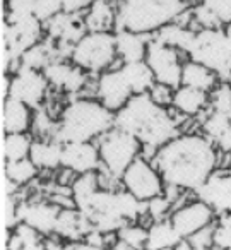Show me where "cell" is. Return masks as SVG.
<instances>
[{
  "label": "cell",
  "mask_w": 231,
  "mask_h": 250,
  "mask_svg": "<svg viewBox=\"0 0 231 250\" xmlns=\"http://www.w3.org/2000/svg\"><path fill=\"white\" fill-rule=\"evenodd\" d=\"M214 223L210 225L204 226L200 228L199 231H195L193 235H190L189 238V243L192 249L195 250H206V249H214Z\"/></svg>",
  "instance_id": "40"
},
{
  "label": "cell",
  "mask_w": 231,
  "mask_h": 250,
  "mask_svg": "<svg viewBox=\"0 0 231 250\" xmlns=\"http://www.w3.org/2000/svg\"><path fill=\"white\" fill-rule=\"evenodd\" d=\"M152 38L159 40L165 45L173 46L178 52L189 53L192 48L193 38H195V29H190L189 26H182L178 22H169V24L163 26L161 29H158Z\"/></svg>",
  "instance_id": "29"
},
{
  "label": "cell",
  "mask_w": 231,
  "mask_h": 250,
  "mask_svg": "<svg viewBox=\"0 0 231 250\" xmlns=\"http://www.w3.org/2000/svg\"><path fill=\"white\" fill-rule=\"evenodd\" d=\"M43 72L53 87H59L69 94L79 93L87 83V70L65 60H55L48 67H45Z\"/></svg>",
  "instance_id": "15"
},
{
  "label": "cell",
  "mask_w": 231,
  "mask_h": 250,
  "mask_svg": "<svg viewBox=\"0 0 231 250\" xmlns=\"http://www.w3.org/2000/svg\"><path fill=\"white\" fill-rule=\"evenodd\" d=\"M40 235L42 233L38 229L21 221V225L14 229V235L9 240V249H43Z\"/></svg>",
  "instance_id": "34"
},
{
  "label": "cell",
  "mask_w": 231,
  "mask_h": 250,
  "mask_svg": "<svg viewBox=\"0 0 231 250\" xmlns=\"http://www.w3.org/2000/svg\"><path fill=\"white\" fill-rule=\"evenodd\" d=\"M38 170L40 168L33 163V160L29 156L18 161H5V180L14 184L16 187L26 185L36 177Z\"/></svg>",
  "instance_id": "31"
},
{
  "label": "cell",
  "mask_w": 231,
  "mask_h": 250,
  "mask_svg": "<svg viewBox=\"0 0 231 250\" xmlns=\"http://www.w3.org/2000/svg\"><path fill=\"white\" fill-rule=\"evenodd\" d=\"M62 167L69 168L77 175L87 173V171H96L101 167L100 147L94 146L91 141L63 144Z\"/></svg>",
  "instance_id": "14"
},
{
  "label": "cell",
  "mask_w": 231,
  "mask_h": 250,
  "mask_svg": "<svg viewBox=\"0 0 231 250\" xmlns=\"http://www.w3.org/2000/svg\"><path fill=\"white\" fill-rule=\"evenodd\" d=\"M214 249L231 250V226L217 225L214 228Z\"/></svg>",
  "instance_id": "44"
},
{
  "label": "cell",
  "mask_w": 231,
  "mask_h": 250,
  "mask_svg": "<svg viewBox=\"0 0 231 250\" xmlns=\"http://www.w3.org/2000/svg\"><path fill=\"white\" fill-rule=\"evenodd\" d=\"M120 70L134 94L149 93L151 87L156 84L154 72H152V69L149 67V63L146 60L122 63Z\"/></svg>",
  "instance_id": "23"
},
{
  "label": "cell",
  "mask_w": 231,
  "mask_h": 250,
  "mask_svg": "<svg viewBox=\"0 0 231 250\" xmlns=\"http://www.w3.org/2000/svg\"><path fill=\"white\" fill-rule=\"evenodd\" d=\"M91 229H94L93 223L77 208L60 209V214L55 226V233H59L60 236L67 238L69 242H77V240H84V236Z\"/></svg>",
  "instance_id": "19"
},
{
  "label": "cell",
  "mask_w": 231,
  "mask_h": 250,
  "mask_svg": "<svg viewBox=\"0 0 231 250\" xmlns=\"http://www.w3.org/2000/svg\"><path fill=\"white\" fill-rule=\"evenodd\" d=\"M115 127L135 136L142 146L154 149L178 136L176 118L165 106L156 103L149 93L134 94L115 113Z\"/></svg>",
  "instance_id": "2"
},
{
  "label": "cell",
  "mask_w": 231,
  "mask_h": 250,
  "mask_svg": "<svg viewBox=\"0 0 231 250\" xmlns=\"http://www.w3.org/2000/svg\"><path fill=\"white\" fill-rule=\"evenodd\" d=\"M216 147L223 153H231V127L216 141Z\"/></svg>",
  "instance_id": "46"
},
{
  "label": "cell",
  "mask_w": 231,
  "mask_h": 250,
  "mask_svg": "<svg viewBox=\"0 0 231 250\" xmlns=\"http://www.w3.org/2000/svg\"><path fill=\"white\" fill-rule=\"evenodd\" d=\"M230 84H231V79H230Z\"/></svg>",
  "instance_id": "48"
},
{
  "label": "cell",
  "mask_w": 231,
  "mask_h": 250,
  "mask_svg": "<svg viewBox=\"0 0 231 250\" xmlns=\"http://www.w3.org/2000/svg\"><path fill=\"white\" fill-rule=\"evenodd\" d=\"M55 60H60L59 53H57V43L55 40L46 36L45 40L38 42L35 46H31V48L22 53L19 65L31 67V69L36 70H45V67H48Z\"/></svg>",
  "instance_id": "27"
},
{
  "label": "cell",
  "mask_w": 231,
  "mask_h": 250,
  "mask_svg": "<svg viewBox=\"0 0 231 250\" xmlns=\"http://www.w3.org/2000/svg\"><path fill=\"white\" fill-rule=\"evenodd\" d=\"M169 221L173 223L182 238H189L200 228L214 223V209L204 201H193L190 204H185L183 208L176 209L171 216Z\"/></svg>",
  "instance_id": "13"
},
{
  "label": "cell",
  "mask_w": 231,
  "mask_h": 250,
  "mask_svg": "<svg viewBox=\"0 0 231 250\" xmlns=\"http://www.w3.org/2000/svg\"><path fill=\"white\" fill-rule=\"evenodd\" d=\"M189 57L209 67L219 79H231V40L224 28H202L195 31Z\"/></svg>",
  "instance_id": "5"
},
{
  "label": "cell",
  "mask_w": 231,
  "mask_h": 250,
  "mask_svg": "<svg viewBox=\"0 0 231 250\" xmlns=\"http://www.w3.org/2000/svg\"><path fill=\"white\" fill-rule=\"evenodd\" d=\"M217 79H219V77H217L216 72H212L209 67L195 62V60L190 59L183 63L182 84H185V86H192L200 91L210 93V91L217 86Z\"/></svg>",
  "instance_id": "26"
},
{
  "label": "cell",
  "mask_w": 231,
  "mask_h": 250,
  "mask_svg": "<svg viewBox=\"0 0 231 250\" xmlns=\"http://www.w3.org/2000/svg\"><path fill=\"white\" fill-rule=\"evenodd\" d=\"M115 127V111L101 101L79 98L70 101L60 115L53 139L62 144L86 143L101 137Z\"/></svg>",
  "instance_id": "3"
},
{
  "label": "cell",
  "mask_w": 231,
  "mask_h": 250,
  "mask_svg": "<svg viewBox=\"0 0 231 250\" xmlns=\"http://www.w3.org/2000/svg\"><path fill=\"white\" fill-rule=\"evenodd\" d=\"M96 94H98V100L108 110L115 111V113L120 108H124L128 103V100L134 96V93H132L130 86L125 81L120 69H111L101 72L100 79H98Z\"/></svg>",
  "instance_id": "12"
},
{
  "label": "cell",
  "mask_w": 231,
  "mask_h": 250,
  "mask_svg": "<svg viewBox=\"0 0 231 250\" xmlns=\"http://www.w3.org/2000/svg\"><path fill=\"white\" fill-rule=\"evenodd\" d=\"M217 147L206 136H176L156 151L152 163L166 185L195 190L217 167Z\"/></svg>",
  "instance_id": "1"
},
{
  "label": "cell",
  "mask_w": 231,
  "mask_h": 250,
  "mask_svg": "<svg viewBox=\"0 0 231 250\" xmlns=\"http://www.w3.org/2000/svg\"><path fill=\"white\" fill-rule=\"evenodd\" d=\"M224 28V31H226V35L230 36V40H231V22H228L226 26H223Z\"/></svg>",
  "instance_id": "47"
},
{
  "label": "cell",
  "mask_w": 231,
  "mask_h": 250,
  "mask_svg": "<svg viewBox=\"0 0 231 250\" xmlns=\"http://www.w3.org/2000/svg\"><path fill=\"white\" fill-rule=\"evenodd\" d=\"M147 202H149V209H147L149 216L154 218L156 221H158L159 218H163V216L168 212V209L171 208V201H169L168 197H163V194L156 195V197H152L151 201H147Z\"/></svg>",
  "instance_id": "43"
},
{
  "label": "cell",
  "mask_w": 231,
  "mask_h": 250,
  "mask_svg": "<svg viewBox=\"0 0 231 250\" xmlns=\"http://www.w3.org/2000/svg\"><path fill=\"white\" fill-rule=\"evenodd\" d=\"M50 83L43 70H36L31 67L19 65L9 83L7 96L26 103L28 106L36 108L43 101Z\"/></svg>",
  "instance_id": "11"
},
{
  "label": "cell",
  "mask_w": 231,
  "mask_h": 250,
  "mask_svg": "<svg viewBox=\"0 0 231 250\" xmlns=\"http://www.w3.org/2000/svg\"><path fill=\"white\" fill-rule=\"evenodd\" d=\"M210 106L214 111H219L230 117L231 115V84L230 83H221L210 91Z\"/></svg>",
  "instance_id": "36"
},
{
  "label": "cell",
  "mask_w": 231,
  "mask_h": 250,
  "mask_svg": "<svg viewBox=\"0 0 231 250\" xmlns=\"http://www.w3.org/2000/svg\"><path fill=\"white\" fill-rule=\"evenodd\" d=\"M5 134H19L28 132L33 125V113L31 106L14 98L7 96L4 103V113H2Z\"/></svg>",
  "instance_id": "20"
},
{
  "label": "cell",
  "mask_w": 231,
  "mask_h": 250,
  "mask_svg": "<svg viewBox=\"0 0 231 250\" xmlns=\"http://www.w3.org/2000/svg\"><path fill=\"white\" fill-rule=\"evenodd\" d=\"M231 127V118L219 111H214L202 122V132L207 139H210L216 146V141Z\"/></svg>",
  "instance_id": "35"
},
{
  "label": "cell",
  "mask_w": 231,
  "mask_h": 250,
  "mask_svg": "<svg viewBox=\"0 0 231 250\" xmlns=\"http://www.w3.org/2000/svg\"><path fill=\"white\" fill-rule=\"evenodd\" d=\"M195 194L200 201L209 204L216 214L231 211V175H210L199 188H195Z\"/></svg>",
  "instance_id": "17"
},
{
  "label": "cell",
  "mask_w": 231,
  "mask_h": 250,
  "mask_svg": "<svg viewBox=\"0 0 231 250\" xmlns=\"http://www.w3.org/2000/svg\"><path fill=\"white\" fill-rule=\"evenodd\" d=\"M60 209L53 202H26V204L18 206L16 209V216L19 221L28 223L29 226H33L35 229H38L42 235H50L55 233L57 219H59Z\"/></svg>",
  "instance_id": "16"
},
{
  "label": "cell",
  "mask_w": 231,
  "mask_h": 250,
  "mask_svg": "<svg viewBox=\"0 0 231 250\" xmlns=\"http://www.w3.org/2000/svg\"><path fill=\"white\" fill-rule=\"evenodd\" d=\"M182 240V235L178 233V229L173 226V223L169 221H161L158 219L156 223H152L147 233V242H146L144 249L147 250H166V249H176V245Z\"/></svg>",
  "instance_id": "28"
},
{
  "label": "cell",
  "mask_w": 231,
  "mask_h": 250,
  "mask_svg": "<svg viewBox=\"0 0 231 250\" xmlns=\"http://www.w3.org/2000/svg\"><path fill=\"white\" fill-rule=\"evenodd\" d=\"M146 62L152 69L156 77V83L166 84V86L176 87L182 84V69L183 63L180 62L178 50L169 45H165L159 40H149Z\"/></svg>",
  "instance_id": "10"
},
{
  "label": "cell",
  "mask_w": 231,
  "mask_h": 250,
  "mask_svg": "<svg viewBox=\"0 0 231 250\" xmlns=\"http://www.w3.org/2000/svg\"><path fill=\"white\" fill-rule=\"evenodd\" d=\"M122 184L128 192L141 201H151L152 197L163 194L165 180L154 163L146 158H135L130 167L122 175Z\"/></svg>",
  "instance_id": "9"
},
{
  "label": "cell",
  "mask_w": 231,
  "mask_h": 250,
  "mask_svg": "<svg viewBox=\"0 0 231 250\" xmlns=\"http://www.w3.org/2000/svg\"><path fill=\"white\" fill-rule=\"evenodd\" d=\"M149 229L137 225H125L117 231V243L113 249H144Z\"/></svg>",
  "instance_id": "33"
},
{
  "label": "cell",
  "mask_w": 231,
  "mask_h": 250,
  "mask_svg": "<svg viewBox=\"0 0 231 250\" xmlns=\"http://www.w3.org/2000/svg\"><path fill=\"white\" fill-rule=\"evenodd\" d=\"M96 0H62L65 12H83L89 9Z\"/></svg>",
  "instance_id": "45"
},
{
  "label": "cell",
  "mask_w": 231,
  "mask_h": 250,
  "mask_svg": "<svg viewBox=\"0 0 231 250\" xmlns=\"http://www.w3.org/2000/svg\"><path fill=\"white\" fill-rule=\"evenodd\" d=\"M192 21L195 22V24H199L200 29L202 28H223L219 18H217V16L214 14L212 9H210L207 4H204V2H199V4L192 9Z\"/></svg>",
  "instance_id": "38"
},
{
  "label": "cell",
  "mask_w": 231,
  "mask_h": 250,
  "mask_svg": "<svg viewBox=\"0 0 231 250\" xmlns=\"http://www.w3.org/2000/svg\"><path fill=\"white\" fill-rule=\"evenodd\" d=\"M33 124H35V130L40 136H48V134H55L57 125L52 122V118L48 117V113H45L43 110H38V113L33 117Z\"/></svg>",
  "instance_id": "42"
},
{
  "label": "cell",
  "mask_w": 231,
  "mask_h": 250,
  "mask_svg": "<svg viewBox=\"0 0 231 250\" xmlns=\"http://www.w3.org/2000/svg\"><path fill=\"white\" fill-rule=\"evenodd\" d=\"M36 0H5V22H14L28 16H35Z\"/></svg>",
  "instance_id": "37"
},
{
  "label": "cell",
  "mask_w": 231,
  "mask_h": 250,
  "mask_svg": "<svg viewBox=\"0 0 231 250\" xmlns=\"http://www.w3.org/2000/svg\"><path fill=\"white\" fill-rule=\"evenodd\" d=\"M98 188L101 187L96 171H87V173L77 175V178L72 182V197L76 201V208L79 209L81 206L86 204Z\"/></svg>",
  "instance_id": "32"
},
{
  "label": "cell",
  "mask_w": 231,
  "mask_h": 250,
  "mask_svg": "<svg viewBox=\"0 0 231 250\" xmlns=\"http://www.w3.org/2000/svg\"><path fill=\"white\" fill-rule=\"evenodd\" d=\"M63 144L59 141H35L29 151V158L40 170H55L62 167Z\"/></svg>",
  "instance_id": "25"
},
{
  "label": "cell",
  "mask_w": 231,
  "mask_h": 250,
  "mask_svg": "<svg viewBox=\"0 0 231 250\" xmlns=\"http://www.w3.org/2000/svg\"><path fill=\"white\" fill-rule=\"evenodd\" d=\"M45 24L36 16H28L14 22H5L4 26V63H21V57L26 50L42 42Z\"/></svg>",
  "instance_id": "8"
},
{
  "label": "cell",
  "mask_w": 231,
  "mask_h": 250,
  "mask_svg": "<svg viewBox=\"0 0 231 250\" xmlns=\"http://www.w3.org/2000/svg\"><path fill=\"white\" fill-rule=\"evenodd\" d=\"M207 100H209V96H207L206 91L180 84L175 89V94H173V106L176 108L178 113L185 115V117H193V115L200 113L204 110Z\"/></svg>",
  "instance_id": "24"
},
{
  "label": "cell",
  "mask_w": 231,
  "mask_h": 250,
  "mask_svg": "<svg viewBox=\"0 0 231 250\" xmlns=\"http://www.w3.org/2000/svg\"><path fill=\"white\" fill-rule=\"evenodd\" d=\"M118 59L117 38L113 31H87L76 43L72 60L87 72H105Z\"/></svg>",
  "instance_id": "6"
},
{
  "label": "cell",
  "mask_w": 231,
  "mask_h": 250,
  "mask_svg": "<svg viewBox=\"0 0 231 250\" xmlns=\"http://www.w3.org/2000/svg\"><path fill=\"white\" fill-rule=\"evenodd\" d=\"M87 31H113L117 29V7L111 0H96L84 16Z\"/></svg>",
  "instance_id": "22"
},
{
  "label": "cell",
  "mask_w": 231,
  "mask_h": 250,
  "mask_svg": "<svg viewBox=\"0 0 231 250\" xmlns=\"http://www.w3.org/2000/svg\"><path fill=\"white\" fill-rule=\"evenodd\" d=\"M146 36L149 35H141V33L128 31V29L115 31L118 59L124 63L146 60V53H147V45H149V40H146Z\"/></svg>",
  "instance_id": "21"
},
{
  "label": "cell",
  "mask_w": 231,
  "mask_h": 250,
  "mask_svg": "<svg viewBox=\"0 0 231 250\" xmlns=\"http://www.w3.org/2000/svg\"><path fill=\"white\" fill-rule=\"evenodd\" d=\"M98 147H100L101 165L111 175L122 178L124 171L130 167L135 158H139L144 146L135 136L118 129V127H113L101 136Z\"/></svg>",
  "instance_id": "7"
},
{
  "label": "cell",
  "mask_w": 231,
  "mask_h": 250,
  "mask_svg": "<svg viewBox=\"0 0 231 250\" xmlns=\"http://www.w3.org/2000/svg\"><path fill=\"white\" fill-rule=\"evenodd\" d=\"M117 29L154 35L189 9L187 0H115Z\"/></svg>",
  "instance_id": "4"
},
{
  "label": "cell",
  "mask_w": 231,
  "mask_h": 250,
  "mask_svg": "<svg viewBox=\"0 0 231 250\" xmlns=\"http://www.w3.org/2000/svg\"><path fill=\"white\" fill-rule=\"evenodd\" d=\"M46 36H50L55 42H65L76 45L81 38L87 33L84 18H81L79 12H65L62 11L45 22Z\"/></svg>",
  "instance_id": "18"
},
{
  "label": "cell",
  "mask_w": 231,
  "mask_h": 250,
  "mask_svg": "<svg viewBox=\"0 0 231 250\" xmlns=\"http://www.w3.org/2000/svg\"><path fill=\"white\" fill-rule=\"evenodd\" d=\"M63 11L62 0H36L35 5V16L40 21L45 24L52 18H55L57 14Z\"/></svg>",
  "instance_id": "39"
},
{
  "label": "cell",
  "mask_w": 231,
  "mask_h": 250,
  "mask_svg": "<svg viewBox=\"0 0 231 250\" xmlns=\"http://www.w3.org/2000/svg\"><path fill=\"white\" fill-rule=\"evenodd\" d=\"M173 94H175V89L161 83H156L154 86L151 87V91H149V96H151L156 103L165 108L168 106V104H173Z\"/></svg>",
  "instance_id": "41"
},
{
  "label": "cell",
  "mask_w": 231,
  "mask_h": 250,
  "mask_svg": "<svg viewBox=\"0 0 231 250\" xmlns=\"http://www.w3.org/2000/svg\"><path fill=\"white\" fill-rule=\"evenodd\" d=\"M33 141L28 136V132H19V134H5L4 144H2V151H4V160L5 161H18L24 160L29 156Z\"/></svg>",
  "instance_id": "30"
}]
</instances>
